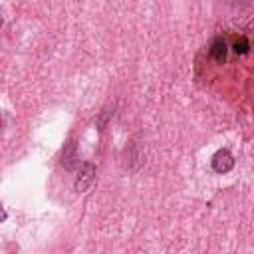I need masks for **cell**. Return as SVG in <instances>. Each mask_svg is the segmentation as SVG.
Masks as SVG:
<instances>
[{
    "label": "cell",
    "instance_id": "cell-1",
    "mask_svg": "<svg viewBox=\"0 0 254 254\" xmlns=\"http://www.w3.org/2000/svg\"><path fill=\"white\" fill-rule=\"evenodd\" d=\"M93 179H95V167H93V163H81L79 165V173H77L75 183H73L75 190H79V192L81 190H87L91 187Z\"/></svg>",
    "mask_w": 254,
    "mask_h": 254
},
{
    "label": "cell",
    "instance_id": "cell-2",
    "mask_svg": "<svg viewBox=\"0 0 254 254\" xmlns=\"http://www.w3.org/2000/svg\"><path fill=\"white\" fill-rule=\"evenodd\" d=\"M208 54L216 64H224L228 56V42L224 36H214L208 44Z\"/></svg>",
    "mask_w": 254,
    "mask_h": 254
},
{
    "label": "cell",
    "instance_id": "cell-3",
    "mask_svg": "<svg viewBox=\"0 0 254 254\" xmlns=\"http://www.w3.org/2000/svg\"><path fill=\"white\" fill-rule=\"evenodd\" d=\"M210 165H212V169H214L216 173H228V171L234 167V157H232V153H230L228 149H218V151L212 155Z\"/></svg>",
    "mask_w": 254,
    "mask_h": 254
},
{
    "label": "cell",
    "instance_id": "cell-4",
    "mask_svg": "<svg viewBox=\"0 0 254 254\" xmlns=\"http://www.w3.org/2000/svg\"><path fill=\"white\" fill-rule=\"evenodd\" d=\"M62 163H64V167H65V169H71L75 163H79V159H77V155H75V145H73L71 141H69V145L64 149Z\"/></svg>",
    "mask_w": 254,
    "mask_h": 254
},
{
    "label": "cell",
    "instance_id": "cell-5",
    "mask_svg": "<svg viewBox=\"0 0 254 254\" xmlns=\"http://www.w3.org/2000/svg\"><path fill=\"white\" fill-rule=\"evenodd\" d=\"M232 50H234L236 56H246L250 52V40L246 36H238L232 44Z\"/></svg>",
    "mask_w": 254,
    "mask_h": 254
},
{
    "label": "cell",
    "instance_id": "cell-6",
    "mask_svg": "<svg viewBox=\"0 0 254 254\" xmlns=\"http://www.w3.org/2000/svg\"><path fill=\"white\" fill-rule=\"evenodd\" d=\"M111 115H113V105H111V107H105V109L101 111V115L97 117V129H99V131L105 129V125H107V121H109Z\"/></svg>",
    "mask_w": 254,
    "mask_h": 254
},
{
    "label": "cell",
    "instance_id": "cell-7",
    "mask_svg": "<svg viewBox=\"0 0 254 254\" xmlns=\"http://www.w3.org/2000/svg\"><path fill=\"white\" fill-rule=\"evenodd\" d=\"M6 216H8V214H6V210L0 206V222H2V220H6Z\"/></svg>",
    "mask_w": 254,
    "mask_h": 254
},
{
    "label": "cell",
    "instance_id": "cell-8",
    "mask_svg": "<svg viewBox=\"0 0 254 254\" xmlns=\"http://www.w3.org/2000/svg\"><path fill=\"white\" fill-rule=\"evenodd\" d=\"M0 26H2V16H0Z\"/></svg>",
    "mask_w": 254,
    "mask_h": 254
},
{
    "label": "cell",
    "instance_id": "cell-9",
    "mask_svg": "<svg viewBox=\"0 0 254 254\" xmlns=\"http://www.w3.org/2000/svg\"><path fill=\"white\" fill-rule=\"evenodd\" d=\"M0 127H2V117H0Z\"/></svg>",
    "mask_w": 254,
    "mask_h": 254
}]
</instances>
